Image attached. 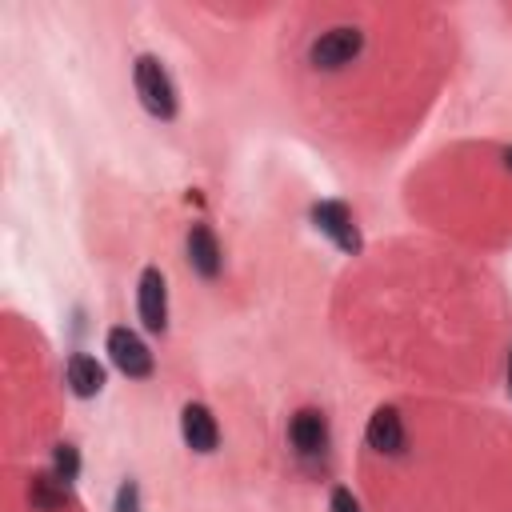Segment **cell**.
<instances>
[{"label": "cell", "mask_w": 512, "mask_h": 512, "mask_svg": "<svg viewBox=\"0 0 512 512\" xmlns=\"http://www.w3.org/2000/svg\"><path fill=\"white\" fill-rule=\"evenodd\" d=\"M52 476L64 480V484H72L80 476V452H76V444H56V452H52Z\"/></svg>", "instance_id": "7c38bea8"}, {"label": "cell", "mask_w": 512, "mask_h": 512, "mask_svg": "<svg viewBox=\"0 0 512 512\" xmlns=\"http://www.w3.org/2000/svg\"><path fill=\"white\" fill-rule=\"evenodd\" d=\"M328 512H364V508H360V500L352 496V488L336 484V488H332V496H328Z\"/></svg>", "instance_id": "5bb4252c"}, {"label": "cell", "mask_w": 512, "mask_h": 512, "mask_svg": "<svg viewBox=\"0 0 512 512\" xmlns=\"http://www.w3.org/2000/svg\"><path fill=\"white\" fill-rule=\"evenodd\" d=\"M28 500H32L36 512H56V508L68 504V484L56 480L52 472H36V476L28 480Z\"/></svg>", "instance_id": "8fae6325"}, {"label": "cell", "mask_w": 512, "mask_h": 512, "mask_svg": "<svg viewBox=\"0 0 512 512\" xmlns=\"http://www.w3.org/2000/svg\"><path fill=\"white\" fill-rule=\"evenodd\" d=\"M180 436H184V444H188L192 452H200V456L216 452V444H220V428H216V416L208 412V404L188 400V404L180 408Z\"/></svg>", "instance_id": "8992f818"}, {"label": "cell", "mask_w": 512, "mask_h": 512, "mask_svg": "<svg viewBox=\"0 0 512 512\" xmlns=\"http://www.w3.org/2000/svg\"><path fill=\"white\" fill-rule=\"evenodd\" d=\"M504 164H508V172H512V148H504Z\"/></svg>", "instance_id": "2e32d148"}, {"label": "cell", "mask_w": 512, "mask_h": 512, "mask_svg": "<svg viewBox=\"0 0 512 512\" xmlns=\"http://www.w3.org/2000/svg\"><path fill=\"white\" fill-rule=\"evenodd\" d=\"M112 512H140V484L128 476V480H120V488H116V500H112Z\"/></svg>", "instance_id": "4fadbf2b"}, {"label": "cell", "mask_w": 512, "mask_h": 512, "mask_svg": "<svg viewBox=\"0 0 512 512\" xmlns=\"http://www.w3.org/2000/svg\"><path fill=\"white\" fill-rule=\"evenodd\" d=\"M508 396H512V348H508Z\"/></svg>", "instance_id": "9a60e30c"}, {"label": "cell", "mask_w": 512, "mask_h": 512, "mask_svg": "<svg viewBox=\"0 0 512 512\" xmlns=\"http://www.w3.org/2000/svg\"><path fill=\"white\" fill-rule=\"evenodd\" d=\"M288 440H292V448L300 456H320L328 448V420H324V412L300 408L292 416V424H288Z\"/></svg>", "instance_id": "9c48e42d"}, {"label": "cell", "mask_w": 512, "mask_h": 512, "mask_svg": "<svg viewBox=\"0 0 512 512\" xmlns=\"http://www.w3.org/2000/svg\"><path fill=\"white\" fill-rule=\"evenodd\" d=\"M308 220H312V228L324 232L340 252L356 256V252L364 248V236H360V228H356V220H352V208H348L344 200H316L312 212H308Z\"/></svg>", "instance_id": "7a4b0ae2"}, {"label": "cell", "mask_w": 512, "mask_h": 512, "mask_svg": "<svg viewBox=\"0 0 512 512\" xmlns=\"http://www.w3.org/2000/svg\"><path fill=\"white\" fill-rule=\"evenodd\" d=\"M184 248H188V264H192V272H200L204 280H216V276H220L224 256H220V240H216V232H212L208 224H192Z\"/></svg>", "instance_id": "ba28073f"}, {"label": "cell", "mask_w": 512, "mask_h": 512, "mask_svg": "<svg viewBox=\"0 0 512 512\" xmlns=\"http://www.w3.org/2000/svg\"><path fill=\"white\" fill-rule=\"evenodd\" d=\"M136 312H140V324L148 332L168 328V284H164V272L156 264H148L136 280Z\"/></svg>", "instance_id": "5b68a950"}, {"label": "cell", "mask_w": 512, "mask_h": 512, "mask_svg": "<svg viewBox=\"0 0 512 512\" xmlns=\"http://www.w3.org/2000/svg\"><path fill=\"white\" fill-rule=\"evenodd\" d=\"M104 348H108V360L116 364V372H124L128 380H148L152 376V352H148V344L140 340V332H132L128 324H116V328H108V336H104Z\"/></svg>", "instance_id": "277c9868"}, {"label": "cell", "mask_w": 512, "mask_h": 512, "mask_svg": "<svg viewBox=\"0 0 512 512\" xmlns=\"http://www.w3.org/2000/svg\"><path fill=\"white\" fill-rule=\"evenodd\" d=\"M364 440L372 452L380 456H400L404 452V420L392 404H380L372 416H368V428H364Z\"/></svg>", "instance_id": "52a82bcc"}, {"label": "cell", "mask_w": 512, "mask_h": 512, "mask_svg": "<svg viewBox=\"0 0 512 512\" xmlns=\"http://www.w3.org/2000/svg\"><path fill=\"white\" fill-rule=\"evenodd\" d=\"M64 380H68L72 396L92 400V396L104 392V364L96 356H88V352H72L68 364H64Z\"/></svg>", "instance_id": "30bf717a"}, {"label": "cell", "mask_w": 512, "mask_h": 512, "mask_svg": "<svg viewBox=\"0 0 512 512\" xmlns=\"http://www.w3.org/2000/svg\"><path fill=\"white\" fill-rule=\"evenodd\" d=\"M132 88H136V96H140V104H144L148 116H156V120H172L176 116V108H180L176 84H172L168 68L156 56H148V52L136 56V64H132Z\"/></svg>", "instance_id": "6da1fadb"}, {"label": "cell", "mask_w": 512, "mask_h": 512, "mask_svg": "<svg viewBox=\"0 0 512 512\" xmlns=\"http://www.w3.org/2000/svg\"><path fill=\"white\" fill-rule=\"evenodd\" d=\"M360 48H364V32H360L356 24H336V28L320 32V36L312 40L308 60H312L316 68H324V72H336V68L352 64V60L360 56Z\"/></svg>", "instance_id": "3957f363"}]
</instances>
